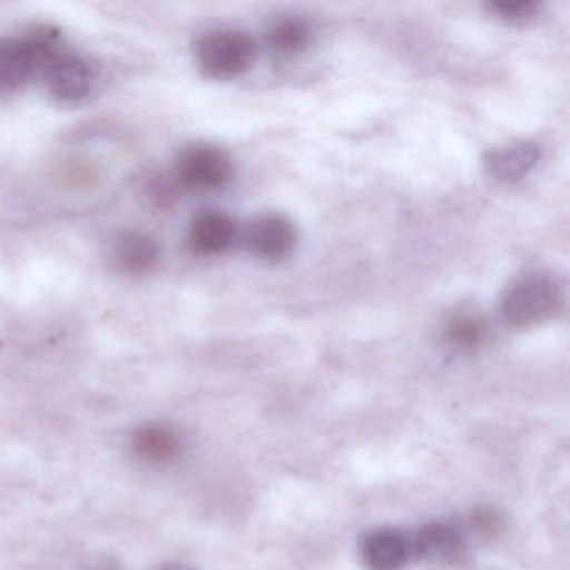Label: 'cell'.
I'll use <instances>...</instances> for the list:
<instances>
[{"label":"cell","instance_id":"1","mask_svg":"<svg viewBox=\"0 0 570 570\" xmlns=\"http://www.w3.org/2000/svg\"><path fill=\"white\" fill-rule=\"evenodd\" d=\"M559 286L546 276H527L507 289L500 305L503 322L512 328H529L547 322L560 308Z\"/></svg>","mask_w":570,"mask_h":570},{"label":"cell","instance_id":"2","mask_svg":"<svg viewBox=\"0 0 570 570\" xmlns=\"http://www.w3.org/2000/svg\"><path fill=\"white\" fill-rule=\"evenodd\" d=\"M61 51L52 31L0 41V92L14 91Z\"/></svg>","mask_w":570,"mask_h":570},{"label":"cell","instance_id":"3","mask_svg":"<svg viewBox=\"0 0 570 570\" xmlns=\"http://www.w3.org/2000/svg\"><path fill=\"white\" fill-rule=\"evenodd\" d=\"M196 56L209 75L235 78L252 68L256 59V45L242 31H213L199 39Z\"/></svg>","mask_w":570,"mask_h":570},{"label":"cell","instance_id":"4","mask_svg":"<svg viewBox=\"0 0 570 570\" xmlns=\"http://www.w3.org/2000/svg\"><path fill=\"white\" fill-rule=\"evenodd\" d=\"M233 176L229 156L213 146L188 149L178 163V178L193 189H219L228 185Z\"/></svg>","mask_w":570,"mask_h":570},{"label":"cell","instance_id":"5","mask_svg":"<svg viewBox=\"0 0 570 570\" xmlns=\"http://www.w3.org/2000/svg\"><path fill=\"white\" fill-rule=\"evenodd\" d=\"M296 245V229L282 215H263L248 229V246L253 255L265 262H282L292 255Z\"/></svg>","mask_w":570,"mask_h":570},{"label":"cell","instance_id":"6","mask_svg":"<svg viewBox=\"0 0 570 570\" xmlns=\"http://www.w3.org/2000/svg\"><path fill=\"white\" fill-rule=\"evenodd\" d=\"M45 72L52 95L62 101H81L91 91V69L78 56L59 51L46 65Z\"/></svg>","mask_w":570,"mask_h":570},{"label":"cell","instance_id":"7","mask_svg":"<svg viewBox=\"0 0 570 570\" xmlns=\"http://www.w3.org/2000/svg\"><path fill=\"white\" fill-rule=\"evenodd\" d=\"M410 556L412 546L399 530H373L363 539V562L370 570H402Z\"/></svg>","mask_w":570,"mask_h":570},{"label":"cell","instance_id":"8","mask_svg":"<svg viewBox=\"0 0 570 570\" xmlns=\"http://www.w3.org/2000/svg\"><path fill=\"white\" fill-rule=\"evenodd\" d=\"M235 222L223 212H205L193 222L189 243L202 255H218L235 242Z\"/></svg>","mask_w":570,"mask_h":570},{"label":"cell","instance_id":"9","mask_svg":"<svg viewBox=\"0 0 570 570\" xmlns=\"http://www.w3.org/2000/svg\"><path fill=\"white\" fill-rule=\"evenodd\" d=\"M132 452L148 463H165L178 456L181 439L176 430L163 423L139 426L131 439Z\"/></svg>","mask_w":570,"mask_h":570},{"label":"cell","instance_id":"10","mask_svg":"<svg viewBox=\"0 0 570 570\" xmlns=\"http://www.w3.org/2000/svg\"><path fill=\"white\" fill-rule=\"evenodd\" d=\"M539 158V146L532 145V142H519V145L489 153L485 165L493 178L503 183H512L532 171Z\"/></svg>","mask_w":570,"mask_h":570},{"label":"cell","instance_id":"11","mask_svg":"<svg viewBox=\"0 0 570 570\" xmlns=\"http://www.w3.org/2000/svg\"><path fill=\"white\" fill-rule=\"evenodd\" d=\"M158 258V246L141 233H126L116 245V259L125 272H149L155 268Z\"/></svg>","mask_w":570,"mask_h":570},{"label":"cell","instance_id":"12","mask_svg":"<svg viewBox=\"0 0 570 570\" xmlns=\"http://www.w3.org/2000/svg\"><path fill=\"white\" fill-rule=\"evenodd\" d=\"M460 549H462V539L459 532L446 523H430L423 527L416 537V552L423 559L445 562L459 556Z\"/></svg>","mask_w":570,"mask_h":570},{"label":"cell","instance_id":"13","mask_svg":"<svg viewBox=\"0 0 570 570\" xmlns=\"http://www.w3.org/2000/svg\"><path fill=\"white\" fill-rule=\"evenodd\" d=\"M312 32L302 19L288 18L276 22L269 31L268 42L273 51L283 56L298 55L309 45Z\"/></svg>","mask_w":570,"mask_h":570},{"label":"cell","instance_id":"14","mask_svg":"<svg viewBox=\"0 0 570 570\" xmlns=\"http://www.w3.org/2000/svg\"><path fill=\"white\" fill-rule=\"evenodd\" d=\"M485 335V322L479 316L470 315V313L456 316L455 320L450 322L449 330H446V338L459 348H473V346L483 342Z\"/></svg>","mask_w":570,"mask_h":570},{"label":"cell","instance_id":"15","mask_svg":"<svg viewBox=\"0 0 570 570\" xmlns=\"http://www.w3.org/2000/svg\"><path fill=\"white\" fill-rule=\"evenodd\" d=\"M537 8L533 0H499L492 4L493 11L507 21H525L535 16Z\"/></svg>","mask_w":570,"mask_h":570},{"label":"cell","instance_id":"16","mask_svg":"<svg viewBox=\"0 0 570 570\" xmlns=\"http://www.w3.org/2000/svg\"><path fill=\"white\" fill-rule=\"evenodd\" d=\"M91 570H118V567L112 566L111 562H99Z\"/></svg>","mask_w":570,"mask_h":570},{"label":"cell","instance_id":"17","mask_svg":"<svg viewBox=\"0 0 570 570\" xmlns=\"http://www.w3.org/2000/svg\"><path fill=\"white\" fill-rule=\"evenodd\" d=\"M159 570H189L188 567L181 566V563H168V566L161 567Z\"/></svg>","mask_w":570,"mask_h":570}]
</instances>
